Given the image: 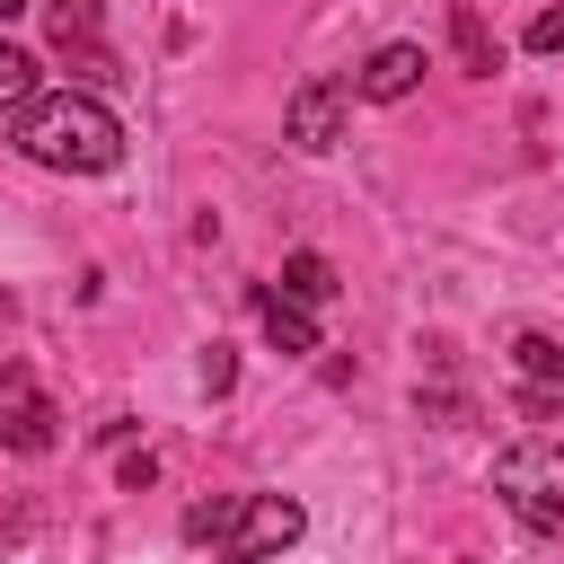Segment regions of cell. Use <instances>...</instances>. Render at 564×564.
I'll list each match as a JSON object with an SVG mask.
<instances>
[{
    "label": "cell",
    "mask_w": 564,
    "mask_h": 564,
    "mask_svg": "<svg viewBox=\"0 0 564 564\" xmlns=\"http://www.w3.org/2000/svg\"><path fill=\"white\" fill-rule=\"evenodd\" d=\"M9 141H18L35 167H53V176H106V167L123 159V123H115V106L88 97V88H35V97L18 106Z\"/></svg>",
    "instance_id": "6da1fadb"
},
{
    "label": "cell",
    "mask_w": 564,
    "mask_h": 564,
    "mask_svg": "<svg viewBox=\"0 0 564 564\" xmlns=\"http://www.w3.org/2000/svg\"><path fill=\"white\" fill-rule=\"evenodd\" d=\"M308 511L291 494H220V502H194L185 511V538L212 546L220 564H273L282 546H300Z\"/></svg>",
    "instance_id": "7a4b0ae2"
},
{
    "label": "cell",
    "mask_w": 564,
    "mask_h": 564,
    "mask_svg": "<svg viewBox=\"0 0 564 564\" xmlns=\"http://www.w3.org/2000/svg\"><path fill=\"white\" fill-rule=\"evenodd\" d=\"M494 494L529 538H564V441H546V432L511 441L494 458Z\"/></svg>",
    "instance_id": "3957f363"
},
{
    "label": "cell",
    "mask_w": 564,
    "mask_h": 564,
    "mask_svg": "<svg viewBox=\"0 0 564 564\" xmlns=\"http://www.w3.org/2000/svg\"><path fill=\"white\" fill-rule=\"evenodd\" d=\"M62 441V414H53V397L18 370V361H0V449H26V458H44Z\"/></svg>",
    "instance_id": "277c9868"
},
{
    "label": "cell",
    "mask_w": 564,
    "mask_h": 564,
    "mask_svg": "<svg viewBox=\"0 0 564 564\" xmlns=\"http://www.w3.org/2000/svg\"><path fill=\"white\" fill-rule=\"evenodd\" d=\"M344 106H352V79H300L291 106H282V132L300 150H335L344 141Z\"/></svg>",
    "instance_id": "5b68a950"
},
{
    "label": "cell",
    "mask_w": 564,
    "mask_h": 564,
    "mask_svg": "<svg viewBox=\"0 0 564 564\" xmlns=\"http://www.w3.org/2000/svg\"><path fill=\"white\" fill-rule=\"evenodd\" d=\"M53 53L62 62H79V70H115V53H106V18H97V0H53Z\"/></svg>",
    "instance_id": "8992f818"
},
{
    "label": "cell",
    "mask_w": 564,
    "mask_h": 564,
    "mask_svg": "<svg viewBox=\"0 0 564 564\" xmlns=\"http://www.w3.org/2000/svg\"><path fill=\"white\" fill-rule=\"evenodd\" d=\"M414 88H423V44H379L361 62V79H352V97H370V106H397Z\"/></svg>",
    "instance_id": "52a82bcc"
},
{
    "label": "cell",
    "mask_w": 564,
    "mask_h": 564,
    "mask_svg": "<svg viewBox=\"0 0 564 564\" xmlns=\"http://www.w3.org/2000/svg\"><path fill=\"white\" fill-rule=\"evenodd\" d=\"M247 300H256V326H264V344H273V352H317V344H326V335H317V308L282 300L273 282H256Z\"/></svg>",
    "instance_id": "ba28073f"
},
{
    "label": "cell",
    "mask_w": 564,
    "mask_h": 564,
    "mask_svg": "<svg viewBox=\"0 0 564 564\" xmlns=\"http://www.w3.org/2000/svg\"><path fill=\"white\" fill-rule=\"evenodd\" d=\"M273 291L282 300H300V308H326L344 282H335V264L317 256V247H300V256H282V273H273Z\"/></svg>",
    "instance_id": "9c48e42d"
},
{
    "label": "cell",
    "mask_w": 564,
    "mask_h": 564,
    "mask_svg": "<svg viewBox=\"0 0 564 564\" xmlns=\"http://www.w3.org/2000/svg\"><path fill=\"white\" fill-rule=\"evenodd\" d=\"M511 370H520L529 388H546V397H555V388H564V344L529 326V335H511Z\"/></svg>",
    "instance_id": "30bf717a"
},
{
    "label": "cell",
    "mask_w": 564,
    "mask_h": 564,
    "mask_svg": "<svg viewBox=\"0 0 564 564\" xmlns=\"http://www.w3.org/2000/svg\"><path fill=\"white\" fill-rule=\"evenodd\" d=\"M449 44H458V70H476V79L502 62V44L485 35V18H476V9H458V18H449Z\"/></svg>",
    "instance_id": "8fae6325"
},
{
    "label": "cell",
    "mask_w": 564,
    "mask_h": 564,
    "mask_svg": "<svg viewBox=\"0 0 564 564\" xmlns=\"http://www.w3.org/2000/svg\"><path fill=\"white\" fill-rule=\"evenodd\" d=\"M26 97H35V62H26V53H18V44H0V106H9V115H18V106H26Z\"/></svg>",
    "instance_id": "7c38bea8"
},
{
    "label": "cell",
    "mask_w": 564,
    "mask_h": 564,
    "mask_svg": "<svg viewBox=\"0 0 564 564\" xmlns=\"http://www.w3.org/2000/svg\"><path fill=\"white\" fill-rule=\"evenodd\" d=\"M520 44H529V53H564V9H538Z\"/></svg>",
    "instance_id": "4fadbf2b"
},
{
    "label": "cell",
    "mask_w": 564,
    "mask_h": 564,
    "mask_svg": "<svg viewBox=\"0 0 564 564\" xmlns=\"http://www.w3.org/2000/svg\"><path fill=\"white\" fill-rule=\"evenodd\" d=\"M150 476H159V458H150V449H132V458H123V494H141Z\"/></svg>",
    "instance_id": "5bb4252c"
},
{
    "label": "cell",
    "mask_w": 564,
    "mask_h": 564,
    "mask_svg": "<svg viewBox=\"0 0 564 564\" xmlns=\"http://www.w3.org/2000/svg\"><path fill=\"white\" fill-rule=\"evenodd\" d=\"M18 9H26V0H0V18H18Z\"/></svg>",
    "instance_id": "9a60e30c"
}]
</instances>
